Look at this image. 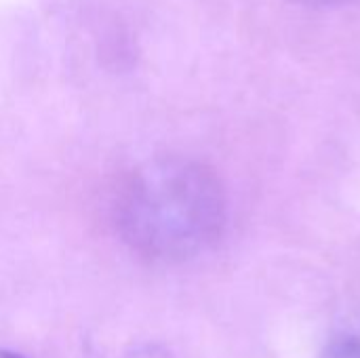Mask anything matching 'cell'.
Segmentation results:
<instances>
[{"label":"cell","mask_w":360,"mask_h":358,"mask_svg":"<svg viewBox=\"0 0 360 358\" xmlns=\"http://www.w3.org/2000/svg\"><path fill=\"white\" fill-rule=\"evenodd\" d=\"M321 358H360V335H342L331 340Z\"/></svg>","instance_id":"7a4b0ae2"},{"label":"cell","mask_w":360,"mask_h":358,"mask_svg":"<svg viewBox=\"0 0 360 358\" xmlns=\"http://www.w3.org/2000/svg\"><path fill=\"white\" fill-rule=\"evenodd\" d=\"M304 2H310V4H331V2H340V0H304Z\"/></svg>","instance_id":"5b68a950"},{"label":"cell","mask_w":360,"mask_h":358,"mask_svg":"<svg viewBox=\"0 0 360 358\" xmlns=\"http://www.w3.org/2000/svg\"><path fill=\"white\" fill-rule=\"evenodd\" d=\"M118 358H173L171 352L158 348V346H137V348H129L124 350Z\"/></svg>","instance_id":"3957f363"},{"label":"cell","mask_w":360,"mask_h":358,"mask_svg":"<svg viewBox=\"0 0 360 358\" xmlns=\"http://www.w3.org/2000/svg\"><path fill=\"white\" fill-rule=\"evenodd\" d=\"M116 226L122 241L146 260H192L224 232V186L211 167L190 158L146 162L120 190Z\"/></svg>","instance_id":"6da1fadb"},{"label":"cell","mask_w":360,"mask_h":358,"mask_svg":"<svg viewBox=\"0 0 360 358\" xmlns=\"http://www.w3.org/2000/svg\"><path fill=\"white\" fill-rule=\"evenodd\" d=\"M0 358H25L17 352H8V350H0Z\"/></svg>","instance_id":"277c9868"}]
</instances>
